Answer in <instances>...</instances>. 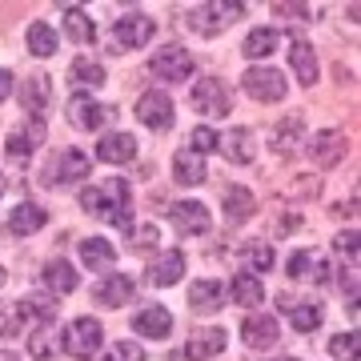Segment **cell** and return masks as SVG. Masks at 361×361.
Segmentation results:
<instances>
[{"instance_id":"4dcf8cb0","label":"cell","mask_w":361,"mask_h":361,"mask_svg":"<svg viewBox=\"0 0 361 361\" xmlns=\"http://www.w3.org/2000/svg\"><path fill=\"white\" fill-rule=\"evenodd\" d=\"M44 285H49V293L52 297H65L77 289V269L68 265V261H52V265H44Z\"/></svg>"},{"instance_id":"74e56055","label":"cell","mask_w":361,"mask_h":361,"mask_svg":"<svg viewBox=\"0 0 361 361\" xmlns=\"http://www.w3.org/2000/svg\"><path fill=\"white\" fill-rule=\"evenodd\" d=\"M273 16L285 25H310V20H317V8L313 4H273Z\"/></svg>"},{"instance_id":"5bb4252c","label":"cell","mask_w":361,"mask_h":361,"mask_svg":"<svg viewBox=\"0 0 361 361\" xmlns=\"http://www.w3.org/2000/svg\"><path fill=\"white\" fill-rule=\"evenodd\" d=\"M310 157H313V165H322V169L341 165L345 161V133H337V129L317 133L310 141Z\"/></svg>"},{"instance_id":"1f68e13d","label":"cell","mask_w":361,"mask_h":361,"mask_svg":"<svg viewBox=\"0 0 361 361\" xmlns=\"http://www.w3.org/2000/svg\"><path fill=\"white\" fill-rule=\"evenodd\" d=\"M28 353H32V361H56V353H61V337H56L52 322H44L37 334L28 337Z\"/></svg>"},{"instance_id":"ffe728a7","label":"cell","mask_w":361,"mask_h":361,"mask_svg":"<svg viewBox=\"0 0 361 361\" xmlns=\"http://www.w3.org/2000/svg\"><path fill=\"white\" fill-rule=\"evenodd\" d=\"M289 65H293V73H297V80L310 89V85H317V52H313V44L310 40H293L289 44Z\"/></svg>"},{"instance_id":"f907efd6","label":"cell","mask_w":361,"mask_h":361,"mask_svg":"<svg viewBox=\"0 0 361 361\" xmlns=\"http://www.w3.org/2000/svg\"><path fill=\"white\" fill-rule=\"evenodd\" d=\"M4 281H8V273H4V265H0V285H4Z\"/></svg>"},{"instance_id":"277c9868","label":"cell","mask_w":361,"mask_h":361,"mask_svg":"<svg viewBox=\"0 0 361 361\" xmlns=\"http://www.w3.org/2000/svg\"><path fill=\"white\" fill-rule=\"evenodd\" d=\"M189 104H193L201 116H229L233 109V97H229V85L217 77H205V80H197L193 85V97H189Z\"/></svg>"},{"instance_id":"ac0fdd59","label":"cell","mask_w":361,"mask_h":361,"mask_svg":"<svg viewBox=\"0 0 361 361\" xmlns=\"http://www.w3.org/2000/svg\"><path fill=\"white\" fill-rule=\"evenodd\" d=\"M180 277H185V253H180V249H165V253L149 265V285H161V289H165V285H177Z\"/></svg>"},{"instance_id":"ee69618b","label":"cell","mask_w":361,"mask_h":361,"mask_svg":"<svg viewBox=\"0 0 361 361\" xmlns=\"http://www.w3.org/2000/svg\"><path fill=\"white\" fill-rule=\"evenodd\" d=\"M245 261H253V269H257V273H269L273 265H277L269 245H249V249H245Z\"/></svg>"},{"instance_id":"3957f363","label":"cell","mask_w":361,"mask_h":361,"mask_svg":"<svg viewBox=\"0 0 361 361\" xmlns=\"http://www.w3.org/2000/svg\"><path fill=\"white\" fill-rule=\"evenodd\" d=\"M101 341H104V329H101L97 317H77V322L61 334V349H65L68 357H77V361H89L92 353L101 349Z\"/></svg>"},{"instance_id":"9c48e42d","label":"cell","mask_w":361,"mask_h":361,"mask_svg":"<svg viewBox=\"0 0 361 361\" xmlns=\"http://www.w3.org/2000/svg\"><path fill=\"white\" fill-rule=\"evenodd\" d=\"M277 305H281V313L289 317V325L293 329H301V334H310V329H317L325 317V310L313 301V297H297V293H277Z\"/></svg>"},{"instance_id":"7dc6e473","label":"cell","mask_w":361,"mask_h":361,"mask_svg":"<svg viewBox=\"0 0 361 361\" xmlns=\"http://www.w3.org/2000/svg\"><path fill=\"white\" fill-rule=\"evenodd\" d=\"M8 92H13V73L0 68V101H8Z\"/></svg>"},{"instance_id":"603a6c76","label":"cell","mask_w":361,"mask_h":361,"mask_svg":"<svg viewBox=\"0 0 361 361\" xmlns=\"http://www.w3.org/2000/svg\"><path fill=\"white\" fill-rule=\"evenodd\" d=\"M285 273H289L293 281H325V277H329L325 261L317 257V253H310V249L293 253V257H289V265H285Z\"/></svg>"},{"instance_id":"f6af8a7d","label":"cell","mask_w":361,"mask_h":361,"mask_svg":"<svg viewBox=\"0 0 361 361\" xmlns=\"http://www.w3.org/2000/svg\"><path fill=\"white\" fill-rule=\"evenodd\" d=\"M341 253H349V261H357V233L349 229V233H337V241H334Z\"/></svg>"},{"instance_id":"30bf717a","label":"cell","mask_w":361,"mask_h":361,"mask_svg":"<svg viewBox=\"0 0 361 361\" xmlns=\"http://www.w3.org/2000/svg\"><path fill=\"white\" fill-rule=\"evenodd\" d=\"M65 113H68V121H73L77 129L92 133V129H101L104 121L113 116V109H109V104H101V101H92L89 92H77V97L65 104Z\"/></svg>"},{"instance_id":"4fadbf2b","label":"cell","mask_w":361,"mask_h":361,"mask_svg":"<svg viewBox=\"0 0 361 361\" xmlns=\"http://www.w3.org/2000/svg\"><path fill=\"white\" fill-rule=\"evenodd\" d=\"M137 121L153 133L173 129V101H169L165 92H145L141 101H137Z\"/></svg>"},{"instance_id":"5b68a950","label":"cell","mask_w":361,"mask_h":361,"mask_svg":"<svg viewBox=\"0 0 361 361\" xmlns=\"http://www.w3.org/2000/svg\"><path fill=\"white\" fill-rule=\"evenodd\" d=\"M157 25H153V16H145V13H129V16H121L113 25V52H133V49H141L145 40H153Z\"/></svg>"},{"instance_id":"836d02e7","label":"cell","mask_w":361,"mask_h":361,"mask_svg":"<svg viewBox=\"0 0 361 361\" xmlns=\"http://www.w3.org/2000/svg\"><path fill=\"white\" fill-rule=\"evenodd\" d=\"M116 257V249L104 241V237H89V241H80V261L89 265V269H109Z\"/></svg>"},{"instance_id":"f546056e","label":"cell","mask_w":361,"mask_h":361,"mask_svg":"<svg viewBox=\"0 0 361 361\" xmlns=\"http://www.w3.org/2000/svg\"><path fill=\"white\" fill-rule=\"evenodd\" d=\"M233 301H237V305H241V310H257L261 301H265V289H261V281L257 277H253V273H237V277H233Z\"/></svg>"},{"instance_id":"f35d334b","label":"cell","mask_w":361,"mask_h":361,"mask_svg":"<svg viewBox=\"0 0 361 361\" xmlns=\"http://www.w3.org/2000/svg\"><path fill=\"white\" fill-rule=\"evenodd\" d=\"M297 137H301V116H289L285 125H277V137H273V149L277 153H293Z\"/></svg>"},{"instance_id":"8d00e7d4","label":"cell","mask_w":361,"mask_h":361,"mask_svg":"<svg viewBox=\"0 0 361 361\" xmlns=\"http://www.w3.org/2000/svg\"><path fill=\"white\" fill-rule=\"evenodd\" d=\"M28 52H32V56H40V61L56 52V32H52V28L44 25V20L28 25Z\"/></svg>"},{"instance_id":"7a4b0ae2","label":"cell","mask_w":361,"mask_h":361,"mask_svg":"<svg viewBox=\"0 0 361 361\" xmlns=\"http://www.w3.org/2000/svg\"><path fill=\"white\" fill-rule=\"evenodd\" d=\"M245 16V4L241 0H221V4H197L185 13V25L193 28L197 37H217L229 25H237Z\"/></svg>"},{"instance_id":"2e32d148","label":"cell","mask_w":361,"mask_h":361,"mask_svg":"<svg viewBox=\"0 0 361 361\" xmlns=\"http://www.w3.org/2000/svg\"><path fill=\"white\" fill-rule=\"evenodd\" d=\"M20 101H25L28 116L44 121V109L52 104V80L44 77V73H32V77L25 80V89H20Z\"/></svg>"},{"instance_id":"c3c4849f","label":"cell","mask_w":361,"mask_h":361,"mask_svg":"<svg viewBox=\"0 0 361 361\" xmlns=\"http://www.w3.org/2000/svg\"><path fill=\"white\" fill-rule=\"evenodd\" d=\"M0 361H20V357H16V353H0Z\"/></svg>"},{"instance_id":"8fae6325","label":"cell","mask_w":361,"mask_h":361,"mask_svg":"<svg viewBox=\"0 0 361 361\" xmlns=\"http://www.w3.org/2000/svg\"><path fill=\"white\" fill-rule=\"evenodd\" d=\"M169 217H173V225L180 229V237H201V233H209V225H213V213H209L201 201H173Z\"/></svg>"},{"instance_id":"60d3db41","label":"cell","mask_w":361,"mask_h":361,"mask_svg":"<svg viewBox=\"0 0 361 361\" xmlns=\"http://www.w3.org/2000/svg\"><path fill=\"white\" fill-rule=\"evenodd\" d=\"M129 245L137 249V253H149V249L161 245V229L149 221V225H141V229H133V241H129Z\"/></svg>"},{"instance_id":"ab89813d","label":"cell","mask_w":361,"mask_h":361,"mask_svg":"<svg viewBox=\"0 0 361 361\" xmlns=\"http://www.w3.org/2000/svg\"><path fill=\"white\" fill-rule=\"evenodd\" d=\"M217 141H221V137L209 129V125H197V129L189 133V153H197V157H201V153H213V149H217Z\"/></svg>"},{"instance_id":"e575fe53","label":"cell","mask_w":361,"mask_h":361,"mask_svg":"<svg viewBox=\"0 0 361 361\" xmlns=\"http://www.w3.org/2000/svg\"><path fill=\"white\" fill-rule=\"evenodd\" d=\"M68 80H73L77 89H85V85H89V89H101L104 85V68L97 65V61H89V56H77V61L68 65Z\"/></svg>"},{"instance_id":"ba28073f","label":"cell","mask_w":361,"mask_h":361,"mask_svg":"<svg viewBox=\"0 0 361 361\" xmlns=\"http://www.w3.org/2000/svg\"><path fill=\"white\" fill-rule=\"evenodd\" d=\"M149 73H157V77L169 80V85H177V80H185L189 73H193V56L185 52V44H165V49L153 52Z\"/></svg>"},{"instance_id":"9a60e30c","label":"cell","mask_w":361,"mask_h":361,"mask_svg":"<svg viewBox=\"0 0 361 361\" xmlns=\"http://www.w3.org/2000/svg\"><path fill=\"white\" fill-rule=\"evenodd\" d=\"M133 329H137L141 337L165 341L169 329H173V313H169L165 305H145V310H137V317H133Z\"/></svg>"},{"instance_id":"b9f144b4","label":"cell","mask_w":361,"mask_h":361,"mask_svg":"<svg viewBox=\"0 0 361 361\" xmlns=\"http://www.w3.org/2000/svg\"><path fill=\"white\" fill-rule=\"evenodd\" d=\"M329 353L337 361H357V334H337L329 341Z\"/></svg>"},{"instance_id":"681fc988","label":"cell","mask_w":361,"mask_h":361,"mask_svg":"<svg viewBox=\"0 0 361 361\" xmlns=\"http://www.w3.org/2000/svg\"><path fill=\"white\" fill-rule=\"evenodd\" d=\"M4 189H8V180H4V173H0V197H4Z\"/></svg>"},{"instance_id":"7402d4cb","label":"cell","mask_w":361,"mask_h":361,"mask_svg":"<svg viewBox=\"0 0 361 361\" xmlns=\"http://www.w3.org/2000/svg\"><path fill=\"white\" fill-rule=\"evenodd\" d=\"M97 305H101V310H121V305H129L133 301V281L129 277H121V273H113V277H109V281H101L97 285Z\"/></svg>"},{"instance_id":"8992f818","label":"cell","mask_w":361,"mask_h":361,"mask_svg":"<svg viewBox=\"0 0 361 361\" xmlns=\"http://www.w3.org/2000/svg\"><path fill=\"white\" fill-rule=\"evenodd\" d=\"M80 177H89V157L80 153V149H65V153L49 157V165L40 173L44 185H73Z\"/></svg>"},{"instance_id":"bcb514c9","label":"cell","mask_w":361,"mask_h":361,"mask_svg":"<svg viewBox=\"0 0 361 361\" xmlns=\"http://www.w3.org/2000/svg\"><path fill=\"white\" fill-rule=\"evenodd\" d=\"M0 337H4V341L20 337V313H16V317H4V322H0Z\"/></svg>"},{"instance_id":"cb8c5ba5","label":"cell","mask_w":361,"mask_h":361,"mask_svg":"<svg viewBox=\"0 0 361 361\" xmlns=\"http://www.w3.org/2000/svg\"><path fill=\"white\" fill-rule=\"evenodd\" d=\"M189 305H193V313H217L225 305V285L221 281H193L189 285Z\"/></svg>"},{"instance_id":"f1b7e54d","label":"cell","mask_w":361,"mask_h":361,"mask_svg":"<svg viewBox=\"0 0 361 361\" xmlns=\"http://www.w3.org/2000/svg\"><path fill=\"white\" fill-rule=\"evenodd\" d=\"M257 213V197L249 193L245 185H233L229 193H225V217L233 221V225H241V221H249Z\"/></svg>"},{"instance_id":"7bdbcfd3","label":"cell","mask_w":361,"mask_h":361,"mask_svg":"<svg viewBox=\"0 0 361 361\" xmlns=\"http://www.w3.org/2000/svg\"><path fill=\"white\" fill-rule=\"evenodd\" d=\"M104 361H145V349L137 345V341H116V345L104 353Z\"/></svg>"},{"instance_id":"d6986e66","label":"cell","mask_w":361,"mask_h":361,"mask_svg":"<svg viewBox=\"0 0 361 361\" xmlns=\"http://www.w3.org/2000/svg\"><path fill=\"white\" fill-rule=\"evenodd\" d=\"M97 157L109 161V165H125V161L137 157V137H133V133H109V137H101V145H97Z\"/></svg>"},{"instance_id":"44dd1931","label":"cell","mask_w":361,"mask_h":361,"mask_svg":"<svg viewBox=\"0 0 361 361\" xmlns=\"http://www.w3.org/2000/svg\"><path fill=\"white\" fill-rule=\"evenodd\" d=\"M277 337H281V325L273 317H245V325H241V341L249 349H269Z\"/></svg>"},{"instance_id":"d6a6232c","label":"cell","mask_w":361,"mask_h":361,"mask_svg":"<svg viewBox=\"0 0 361 361\" xmlns=\"http://www.w3.org/2000/svg\"><path fill=\"white\" fill-rule=\"evenodd\" d=\"M65 37L77 40V44H92L97 40V25L80 13L77 4H65Z\"/></svg>"},{"instance_id":"52a82bcc","label":"cell","mask_w":361,"mask_h":361,"mask_svg":"<svg viewBox=\"0 0 361 361\" xmlns=\"http://www.w3.org/2000/svg\"><path fill=\"white\" fill-rule=\"evenodd\" d=\"M241 85H245V92L261 104H277V101H285V92H289L281 68H249Z\"/></svg>"},{"instance_id":"484cf974","label":"cell","mask_w":361,"mask_h":361,"mask_svg":"<svg viewBox=\"0 0 361 361\" xmlns=\"http://www.w3.org/2000/svg\"><path fill=\"white\" fill-rule=\"evenodd\" d=\"M44 221H49V213L40 205H32V201H25V205H16L13 213H8V229H13L16 237H28V233L44 229Z\"/></svg>"},{"instance_id":"4316f807","label":"cell","mask_w":361,"mask_h":361,"mask_svg":"<svg viewBox=\"0 0 361 361\" xmlns=\"http://www.w3.org/2000/svg\"><path fill=\"white\" fill-rule=\"evenodd\" d=\"M173 177L180 180V185H189V189H197V185H205V161L197 153H189V149H180L177 157H173Z\"/></svg>"},{"instance_id":"7c38bea8","label":"cell","mask_w":361,"mask_h":361,"mask_svg":"<svg viewBox=\"0 0 361 361\" xmlns=\"http://www.w3.org/2000/svg\"><path fill=\"white\" fill-rule=\"evenodd\" d=\"M225 349V329H193V337L185 341V349L173 353V361H209Z\"/></svg>"},{"instance_id":"d4e9b609","label":"cell","mask_w":361,"mask_h":361,"mask_svg":"<svg viewBox=\"0 0 361 361\" xmlns=\"http://www.w3.org/2000/svg\"><path fill=\"white\" fill-rule=\"evenodd\" d=\"M217 145H221V153L229 157L233 165H249V161H253V153H257V145H253V133H249V129L225 133Z\"/></svg>"},{"instance_id":"e0dca14e","label":"cell","mask_w":361,"mask_h":361,"mask_svg":"<svg viewBox=\"0 0 361 361\" xmlns=\"http://www.w3.org/2000/svg\"><path fill=\"white\" fill-rule=\"evenodd\" d=\"M40 145H44V121L28 116V125H25V129H16L13 137H8L4 153H8V161H20V157H28L32 149H40Z\"/></svg>"},{"instance_id":"6da1fadb","label":"cell","mask_w":361,"mask_h":361,"mask_svg":"<svg viewBox=\"0 0 361 361\" xmlns=\"http://www.w3.org/2000/svg\"><path fill=\"white\" fill-rule=\"evenodd\" d=\"M80 205H85V213H92V217H104L113 229L121 233H133V189L129 180H104V185H92V189H85L80 193Z\"/></svg>"},{"instance_id":"816d5d0a","label":"cell","mask_w":361,"mask_h":361,"mask_svg":"<svg viewBox=\"0 0 361 361\" xmlns=\"http://www.w3.org/2000/svg\"><path fill=\"white\" fill-rule=\"evenodd\" d=\"M285 361H297V357H285Z\"/></svg>"},{"instance_id":"d590c367","label":"cell","mask_w":361,"mask_h":361,"mask_svg":"<svg viewBox=\"0 0 361 361\" xmlns=\"http://www.w3.org/2000/svg\"><path fill=\"white\" fill-rule=\"evenodd\" d=\"M281 49V32L277 28H253L245 40V56H269Z\"/></svg>"},{"instance_id":"83f0119b","label":"cell","mask_w":361,"mask_h":361,"mask_svg":"<svg viewBox=\"0 0 361 361\" xmlns=\"http://www.w3.org/2000/svg\"><path fill=\"white\" fill-rule=\"evenodd\" d=\"M56 301H61V297H52V293H28L25 301L16 305V313H20V322H32V317H37L40 325L56 322Z\"/></svg>"}]
</instances>
